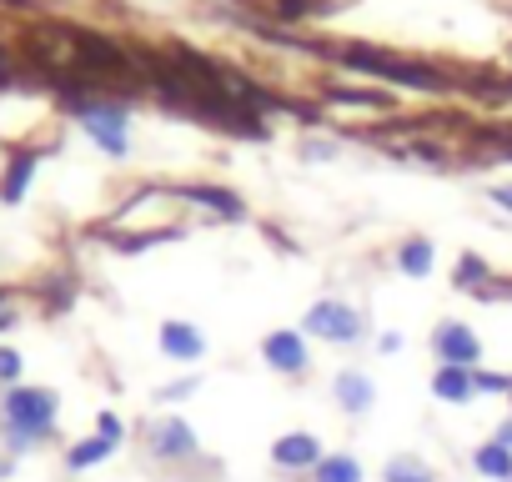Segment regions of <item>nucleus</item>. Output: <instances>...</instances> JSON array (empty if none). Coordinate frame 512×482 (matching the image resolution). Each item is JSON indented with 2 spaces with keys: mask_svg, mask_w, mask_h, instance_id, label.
<instances>
[{
  "mask_svg": "<svg viewBox=\"0 0 512 482\" xmlns=\"http://www.w3.org/2000/svg\"><path fill=\"white\" fill-rule=\"evenodd\" d=\"M317 51L322 61L342 66V71H357L367 81H382V86H397V91H422V96H442L452 91V76L432 61H417V56H397L387 46H367V41H317L307 46Z\"/></svg>",
  "mask_w": 512,
  "mask_h": 482,
  "instance_id": "obj_1",
  "label": "nucleus"
},
{
  "mask_svg": "<svg viewBox=\"0 0 512 482\" xmlns=\"http://www.w3.org/2000/svg\"><path fill=\"white\" fill-rule=\"evenodd\" d=\"M6 427H11V437H16V447H31V442H41L51 427H56V412H61V392H51V387H26V382H16V387H6Z\"/></svg>",
  "mask_w": 512,
  "mask_h": 482,
  "instance_id": "obj_2",
  "label": "nucleus"
},
{
  "mask_svg": "<svg viewBox=\"0 0 512 482\" xmlns=\"http://www.w3.org/2000/svg\"><path fill=\"white\" fill-rule=\"evenodd\" d=\"M81 121V131L106 151V156H131V116L116 96H71L66 101Z\"/></svg>",
  "mask_w": 512,
  "mask_h": 482,
  "instance_id": "obj_3",
  "label": "nucleus"
},
{
  "mask_svg": "<svg viewBox=\"0 0 512 482\" xmlns=\"http://www.w3.org/2000/svg\"><path fill=\"white\" fill-rule=\"evenodd\" d=\"M302 332L317 337V342H332V347H352V342H362L367 327H362V312H357V307H347V302H337V297H322V302H312Z\"/></svg>",
  "mask_w": 512,
  "mask_h": 482,
  "instance_id": "obj_4",
  "label": "nucleus"
},
{
  "mask_svg": "<svg viewBox=\"0 0 512 482\" xmlns=\"http://www.w3.org/2000/svg\"><path fill=\"white\" fill-rule=\"evenodd\" d=\"M432 352H437V367H472V372L482 367V337L467 322H437Z\"/></svg>",
  "mask_w": 512,
  "mask_h": 482,
  "instance_id": "obj_5",
  "label": "nucleus"
},
{
  "mask_svg": "<svg viewBox=\"0 0 512 482\" xmlns=\"http://www.w3.org/2000/svg\"><path fill=\"white\" fill-rule=\"evenodd\" d=\"M262 362H267L272 372L302 377V372L312 367V352H307V332H297V327H277V332H267V337H262Z\"/></svg>",
  "mask_w": 512,
  "mask_h": 482,
  "instance_id": "obj_6",
  "label": "nucleus"
},
{
  "mask_svg": "<svg viewBox=\"0 0 512 482\" xmlns=\"http://www.w3.org/2000/svg\"><path fill=\"white\" fill-rule=\"evenodd\" d=\"M166 191H171L176 201H191V206L221 216V221H241V216H246V201H241L231 186H216V181H181V186H166Z\"/></svg>",
  "mask_w": 512,
  "mask_h": 482,
  "instance_id": "obj_7",
  "label": "nucleus"
},
{
  "mask_svg": "<svg viewBox=\"0 0 512 482\" xmlns=\"http://www.w3.org/2000/svg\"><path fill=\"white\" fill-rule=\"evenodd\" d=\"M41 161H46L41 146H16V151H6V166H0V201L21 206L26 191H31V181H36V171H41Z\"/></svg>",
  "mask_w": 512,
  "mask_h": 482,
  "instance_id": "obj_8",
  "label": "nucleus"
},
{
  "mask_svg": "<svg viewBox=\"0 0 512 482\" xmlns=\"http://www.w3.org/2000/svg\"><path fill=\"white\" fill-rule=\"evenodd\" d=\"M146 447L161 457V462H191L196 452H201V442H196V432L181 422V417H161L151 432H146Z\"/></svg>",
  "mask_w": 512,
  "mask_h": 482,
  "instance_id": "obj_9",
  "label": "nucleus"
},
{
  "mask_svg": "<svg viewBox=\"0 0 512 482\" xmlns=\"http://www.w3.org/2000/svg\"><path fill=\"white\" fill-rule=\"evenodd\" d=\"M322 457H327V452H322V442H317L312 432H282V437L272 442V462H277L282 472H317Z\"/></svg>",
  "mask_w": 512,
  "mask_h": 482,
  "instance_id": "obj_10",
  "label": "nucleus"
},
{
  "mask_svg": "<svg viewBox=\"0 0 512 482\" xmlns=\"http://www.w3.org/2000/svg\"><path fill=\"white\" fill-rule=\"evenodd\" d=\"M332 397H337V407H342L347 417H367L372 402H377V382H372L367 372H357V367H342L337 382H332Z\"/></svg>",
  "mask_w": 512,
  "mask_h": 482,
  "instance_id": "obj_11",
  "label": "nucleus"
},
{
  "mask_svg": "<svg viewBox=\"0 0 512 482\" xmlns=\"http://www.w3.org/2000/svg\"><path fill=\"white\" fill-rule=\"evenodd\" d=\"M156 342H161V352H166L171 362H181V367H191V362L206 357V337H201V327H191V322H161Z\"/></svg>",
  "mask_w": 512,
  "mask_h": 482,
  "instance_id": "obj_12",
  "label": "nucleus"
},
{
  "mask_svg": "<svg viewBox=\"0 0 512 482\" xmlns=\"http://www.w3.org/2000/svg\"><path fill=\"white\" fill-rule=\"evenodd\" d=\"M432 397L447 407H467L477 397V372L472 367H437L432 372Z\"/></svg>",
  "mask_w": 512,
  "mask_h": 482,
  "instance_id": "obj_13",
  "label": "nucleus"
},
{
  "mask_svg": "<svg viewBox=\"0 0 512 482\" xmlns=\"http://www.w3.org/2000/svg\"><path fill=\"white\" fill-rule=\"evenodd\" d=\"M432 267H437V247H432L427 236H407L402 247H397V272L402 277L422 282V277H432Z\"/></svg>",
  "mask_w": 512,
  "mask_h": 482,
  "instance_id": "obj_14",
  "label": "nucleus"
},
{
  "mask_svg": "<svg viewBox=\"0 0 512 482\" xmlns=\"http://www.w3.org/2000/svg\"><path fill=\"white\" fill-rule=\"evenodd\" d=\"M181 236H186L181 226H151V231H141V236H106V247L136 257V252H151V247H161V241H181Z\"/></svg>",
  "mask_w": 512,
  "mask_h": 482,
  "instance_id": "obj_15",
  "label": "nucleus"
},
{
  "mask_svg": "<svg viewBox=\"0 0 512 482\" xmlns=\"http://www.w3.org/2000/svg\"><path fill=\"white\" fill-rule=\"evenodd\" d=\"M492 277H497V272L487 267V257H477V252H462V257H457V272H452V287H457V292H467V297H477V292H482Z\"/></svg>",
  "mask_w": 512,
  "mask_h": 482,
  "instance_id": "obj_16",
  "label": "nucleus"
},
{
  "mask_svg": "<svg viewBox=\"0 0 512 482\" xmlns=\"http://www.w3.org/2000/svg\"><path fill=\"white\" fill-rule=\"evenodd\" d=\"M472 467H477L487 482H512V452H507L502 442H492V437L472 452Z\"/></svg>",
  "mask_w": 512,
  "mask_h": 482,
  "instance_id": "obj_17",
  "label": "nucleus"
},
{
  "mask_svg": "<svg viewBox=\"0 0 512 482\" xmlns=\"http://www.w3.org/2000/svg\"><path fill=\"white\" fill-rule=\"evenodd\" d=\"M327 101H337V106H357V111H392V96L387 91H362V86H327L322 91Z\"/></svg>",
  "mask_w": 512,
  "mask_h": 482,
  "instance_id": "obj_18",
  "label": "nucleus"
},
{
  "mask_svg": "<svg viewBox=\"0 0 512 482\" xmlns=\"http://www.w3.org/2000/svg\"><path fill=\"white\" fill-rule=\"evenodd\" d=\"M116 447H121V442H111V437H81V442L66 452V472H86V467L106 462Z\"/></svg>",
  "mask_w": 512,
  "mask_h": 482,
  "instance_id": "obj_19",
  "label": "nucleus"
},
{
  "mask_svg": "<svg viewBox=\"0 0 512 482\" xmlns=\"http://www.w3.org/2000/svg\"><path fill=\"white\" fill-rule=\"evenodd\" d=\"M362 477L367 472H362V462L352 452H327L317 462V472H312V482H362Z\"/></svg>",
  "mask_w": 512,
  "mask_h": 482,
  "instance_id": "obj_20",
  "label": "nucleus"
},
{
  "mask_svg": "<svg viewBox=\"0 0 512 482\" xmlns=\"http://www.w3.org/2000/svg\"><path fill=\"white\" fill-rule=\"evenodd\" d=\"M382 482H437V477H432V467L417 462V457H392V462L382 467Z\"/></svg>",
  "mask_w": 512,
  "mask_h": 482,
  "instance_id": "obj_21",
  "label": "nucleus"
},
{
  "mask_svg": "<svg viewBox=\"0 0 512 482\" xmlns=\"http://www.w3.org/2000/svg\"><path fill=\"white\" fill-rule=\"evenodd\" d=\"M41 302H46V312H51V317H61V312H66V307L76 302V277L66 272V277H56L51 287L41 282Z\"/></svg>",
  "mask_w": 512,
  "mask_h": 482,
  "instance_id": "obj_22",
  "label": "nucleus"
},
{
  "mask_svg": "<svg viewBox=\"0 0 512 482\" xmlns=\"http://www.w3.org/2000/svg\"><path fill=\"white\" fill-rule=\"evenodd\" d=\"M512 392V372H487L477 367V397H507Z\"/></svg>",
  "mask_w": 512,
  "mask_h": 482,
  "instance_id": "obj_23",
  "label": "nucleus"
},
{
  "mask_svg": "<svg viewBox=\"0 0 512 482\" xmlns=\"http://www.w3.org/2000/svg\"><path fill=\"white\" fill-rule=\"evenodd\" d=\"M21 372H26L21 352H16V347H6V342H0V382H6V387H16V382H21Z\"/></svg>",
  "mask_w": 512,
  "mask_h": 482,
  "instance_id": "obj_24",
  "label": "nucleus"
},
{
  "mask_svg": "<svg viewBox=\"0 0 512 482\" xmlns=\"http://www.w3.org/2000/svg\"><path fill=\"white\" fill-rule=\"evenodd\" d=\"M477 302H512V277H502V272H497V277L477 292Z\"/></svg>",
  "mask_w": 512,
  "mask_h": 482,
  "instance_id": "obj_25",
  "label": "nucleus"
},
{
  "mask_svg": "<svg viewBox=\"0 0 512 482\" xmlns=\"http://www.w3.org/2000/svg\"><path fill=\"white\" fill-rule=\"evenodd\" d=\"M96 437H111V442H121V437H126V422H121L116 412H96Z\"/></svg>",
  "mask_w": 512,
  "mask_h": 482,
  "instance_id": "obj_26",
  "label": "nucleus"
},
{
  "mask_svg": "<svg viewBox=\"0 0 512 482\" xmlns=\"http://www.w3.org/2000/svg\"><path fill=\"white\" fill-rule=\"evenodd\" d=\"M191 392H196V377H181V382H171V387H161L156 397H161V402H181V397H191Z\"/></svg>",
  "mask_w": 512,
  "mask_h": 482,
  "instance_id": "obj_27",
  "label": "nucleus"
},
{
  "mask_svg": "<svg viewBox=\"0 0 512 482\" xmlns=\"http://www.w3.org/2000/svg\"><path fill=\"white\" fill-rule=\"evenodd\" d=\"M487 201H492V206H502V211L512 216V181H497V186H487Z\"/></svg>",
  "mask_w": 512,
  "mask_h": 482,
  "instance_id": "obj_28",
  "label": "nucleus"
},
{
  "mask_svg": "<svg viewBox=\"0 0 512 482\" xmlns=\"http://www.w3.org/2000/svg\"><path fill=\"white\" fill-rule=\"evenodd\" d=\"M377 347H382L387 357H392V352H402V332H382V337H377Z\"/></svg>",
  "mask_w": 512,
  "mask_h": 482,
  "instance_id": "obj_29",
  "label": "nucleus"
},
{
  "mask_svg": "<svg viewBox=\"0 0 512 482\" xmlns=\"http://www.w3.org/2000/svg\"><path fill=\"white\" fill-rule=\"evenodd\" d=\"M492 442H502V447L512 452V417H502V422H497V432H492Z\"/></svg>",
  "mask_w": 512,
  "mask_h": 482,
  "instance_id": "obj_30",
  "label": "nucleus"
},
{
  "mask_svg": "<svg viewBox=\"0 0 512 482\" xmlns=\"http://www.w3.org/2000/svg\"><path fill=\"white\" fill-rule=\"evenodd\" d=\"M0 477H6V462H0Z\"/></svg>",
  "mask_w": 512,
  "mask_h": 482,
  "instance_id": "obj_31",
  "label": "nucleus"
},
{
  "mask_svg": "<svg viewBox=\"0 0 512 482\" xmlns=\"http://www.w3.org/2000/svg\"><path fill=\"white\" fill-rule=\"evenodd\" d=\"M507 397H512V392H507Z\"/></svg>",
  "mask_w": 512,
  "mask_h": 482,
  "instance_id": "obj_32",
  "label": "nucleus"
}]
</instances>
